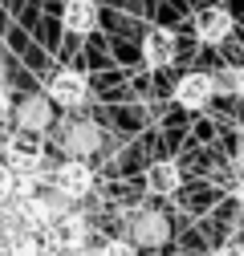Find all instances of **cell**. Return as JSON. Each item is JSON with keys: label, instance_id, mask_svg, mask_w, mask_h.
<instances>
[{"label": "cell", "instance_id": "obj_2", "mask_svg": "<svg viewBox=\"0 0 244 256\" xmlns=\"http://www.w3.org/2000/svg\"><path fill=\"white\" fill-rule=\"evenodd\" d=\"M94 187H98L94 167L82 163V158H66V163H57V171H49V191L57 200H66L70 208L86 204L90 196H94Z\"/></svg>", "mask_w": 244, "mask_h": 256}, {"label": "cell", "instance_id": "obj_10", "mask_svg": "<svg viewBox=\"0 0 244 256\" xmlns=\"http://www.w3.org/2000/svg\"><path fill=\"white\" fill-rule=\"evenodd\" d=\"M12 122H16V130L20 134H45V130H53V106H49V98L45 94H28V98H20L16 102V110H12Z\"/></svg>", "mask_w": 244, "mask_h": 256}, {"label": "cell", "instance_id": "obj_8", "mask_svg": "<svg viewBox=\"0 0 244 256\" xmlns=\"http://www.w3.org/2000/svg\"><path fill=\"white\" fill-rule=\"evenodd\" d=\"M192 28H196L200 45H224V41L236 33V16H232L224 4H208V8H200V12H196Z\"/></svg>", "mask_w": 244, "mask_h": 256}, {"label": "cell", "instance_id": "obj_1", "mask_svg": "<svg viewBox=\"0 0 244 256\" xmlns=\"http://www.w3.org/2000/svg\"><path fill=\"white\" fill-rule=\"evenodd\" d=\"M0 163H4L16 179H20V175H49V167H45V163H49L45 138L12 130V134L4 138V146H0Z\"/></svg>", "mask_w": 244, "mask_h": 256}, {"label": "cell", "instance_id": "obj_9", "mask_svg": "<svg viewBox=\"0 0 244 256\" xmlns=\"http://www.w3.org/2000/svg\"><path fill=\"white\" fill-rule=\"evenodd\" d=\"M126 232H130L126 240L134 248H150V252H155V248H167V240H171V220L163 212H138Z\"/></svg>", "mask_w": 244, "mask_h": 256}, {"label": "cell", "instance_id": "obj_12", "mask_svg": "<svg viewBox=\"0 0 244 256\" xmlns=\"http://www.w3.org/2000/svg\"><path fill=\"white\" fill-rule=\"evenodd\" d=\"M179 187H183V175H179V167L171 163V158H159V163L146 171V191H150V196L167 200V196H175Z\"/></svg>", "mask_w": 244, "mask_h": 256}, {"label": "cell", "instance_id": "obj_5", "mask_svg": "<svg viewBox=\"0 0 244 256\" xmlns=\"http://www.w3.org/2000/svg\"><path fill=\"white\" fill-rule=\"evenodd\" d=\"M171 102L179 110H188V114H204L212 102H216V82H212V74H204V70L183 74L171 86Z\"/></svg>", "mask_w": 244, "mask_h": 256}, {"label": "cell", "instance_id": "obj_6", "mask_svg": "<svg viewBox=\"0 0 244 256\" xmlns=\"http://www.w3.org/2000/svg\"><path fill=\"white\" fill-rule=\"evenodd\" d=\"M45 98L53 110H82L90 102V78L82 70H57L49 78V90H45Z\"/></svg>", "mask_w": 244, "mask_h": 256}, {"label": "cell", "instance_id": "obj_24", "mask_svg": "<svg viewBox=\"0 0 244 256\" xmlns=\"http://www.w3.org/2000/svg\"><path fill=\"white\" fill-rule=\"evenodd\" d=\"M41 256H53V252H41Z\"/></svg>", "mask_w": 244, "mask_h": 256}, {"label": "cell", "instance_id": "obj_7", "mask_svg": "<svg viewBox=\"0 0 244 256\" xmlns=\"http://www.w3.org/2000/svg\"><path fill=\"white\" fill-rule=\"evenodd\" d=\"M138 57H142L146 70H167V66H175V57H179V37L171 33L167 24H150L142 33V41H138Z\"/></svg>", "mask_w": 244, "mask_h": 256}, {"label": "cell", "instance_id": "obj_11", "mask_svg": "<svg viewBox=\"0 0 244 256\" xmlns=\"http://www.w3.org/2000/svg\"><path fill=\"white\" fill-rule=\"evenodd\" d=\"M61 28L70 37H94L102 28V4L98 0H66L61 4Z\"/></svg>", "mask_w": 244, "mask_h": 256}, {"label": "cell", "instance_id": "obj_22", "mask_svg": "<svg viewBox=\"0 0 244 256\" xmlns=\"http://www.w3.org/2000/svg\"><path fill=\"white\" fill-rule=\"evenodd\" d=\"M53 4H66V0H53Z\"/></svg>", "mask_w": 244, "mask_h": 256}, {"label": "cell", "instance_id": "obj_21", "mask_svg": "<svg viewBox=\"0 0 244 256\" xmlns=\"http://www.w3.org/2000/svg\"><path fill=\"white\" fill-rule=\"evenodd\" d=\"M232 196H236V204H240V208H244V179H240V183H236V191H232Z\"/></svg>", "mask_w": 244, "mask_h": 256}, {"label": "cell", "instance_id": "obj_18", "mask_svg": "<svg viewBox=\"0 0 244 256\" xmlns=\"http://www.w3.org/2000/svg\"><path fill=\"white\" fill-rule=\"evenodd\" d=\"M236 70V98H244V66H232Z\"/></svg>", "mask_w": 244, "mask_h": 256}, {"label": "cell", "instance_id": "obj_17", "mask_svg": "<svg viewBox=\"0 0 244 256\" xmlns=\"http://www.w3.org/2000/svg\"><path fill=\"white\" fill-rule=\"evenodd\" d=\"M216 256H244V244L228 240V244H220V248H216Z\"/></svg>", "mask_w": 244, "mask_h": 256}, {"label": "cell", "instance_id": "obj_23", "mask_svg": "<svg viewBox=\"0 0 244 256\" xmlns=\"http://www.w3.org/2000/svg\"><path fill=\"white\" fill-rule=\"evenodd\" d=\"M0 256H8V252H4V248H0Z\"/></svg>", "mask_w": 244, "mask_h": 256}, {"label": "cell", "instance_id": "obj_13", "mask_svg": "<svg viewBox=\"0 0 244 256\" xmlns=\"http://www.w3.org/2000/svg\"><path fill=\"white\" fill-rule=\"evenodd\" d=\"M0 248H4L8 256H41V252H49L41 236H33V232H24V228H20V232H12V236H8L4 244H0Z\"/></svg>", "mask_w": 244, "mask_h": 256}, {"label": "cell", "instance_id": "obj_14", "mask_svg": "<svg viewBox=\"0 0 244 256\" xmlns=\"http://www.w3.org/2000/svg\"><path fill=\"white\" fill-rule=\"evenodd\" d=\"M98 256H138V248H134L126 236H114V240H106V244L98 248Z\"/></svg>", "mask_w": 244, "mask_h": 256}, {"label": "cell", "instance_id": "obj_16", "mask_svg": "<svg viewBox=\"0 0 244 256\" xmlns=\"http://www.w3.org/2000/svg\"><path fill=\"white\" fill-rule=\"evenodd\" d=\"M12 110H16V98H12V90H4V86H0V126H4V122L12 118Z\"/></svg>", "mask_w": 244, "mask_h": 256}, {"label": "cell", "instance_id": "obj_25", "mask_svg": "<svg viewBox=\"0 0 244 256\" xmlns=\"http://www.w3.org/2000/svg\"><path fill=\"white\" fill-rule=\"evenodd\" d=\"M98 4H102V0H98Z\"/></svg>", "mask_w": 244, "mask_h": 256}, {"label": "cell", "instance_id": "obj_3", "mask_svg": "<svg viewBox=\"0 0 244 256\" xmlns=\"http://www.w3.org/2000/svg\"><path fill=\"white\" fill-rule=\"evenodd\" d=\"M106 142V130L98 122H90V118H74L61 126V150H66V158H82V163H90Z\"/></svg>", "mask_w": 244, "mask_h": 256}, {"label": "cell", "instance_id": "obj_20", "mask_svg": "<svg viewBox=\"0 0 244 256\" xmlns=\"http://www.w3.org/2000/svg\"><path fill=\"white\" fill-rule=\"evenodd\" d=\"M236 171H240V179H244V142H240V150H236Z\"/></svg>", "mask_w": 244, "mask_h": 256}, {"label": "cell", "instance_id": "obj_4", "mask_svg": "<svg viewBox=\"0 0 244 256\" xmlns=\"http://www.w3.org/2000/svg\"><path fill=\"white\" fill-rule=\"evenodd\" d=\"M45 248H49L53 256H66V252H74V248H90V220H86V212H82V208H70V212L49 228Z\"/></svg>", "mask_w": 244, "mask_h": 256}, {"label": "cell", "instance_id": "obj_19", "mask_svg": "<svg viewBox=\"0 0 244 256\" xmlns=\"http://www.w3.org/2000/svg\"><path fill=\"white\" fill-rule=\"evenodd\" d=\"M66 256H98V248H74V252H66Z\"/></svg>", "mask_w": 244, "mask_h": 256}, {"label": "cell", "instance_id": "obj_15", "mask_svg": "<svg viewBox=\"0 0 244 256\" xmlns=\"http://www.w3.org/2000/svg\"><path fill=\"white\" fill-rule=\"evenodd\" d=\"M12 200H16V175L0 163V208H8Z\"/></svg>", "mask_w": 244, "mask_h": 256}]
</instances>
